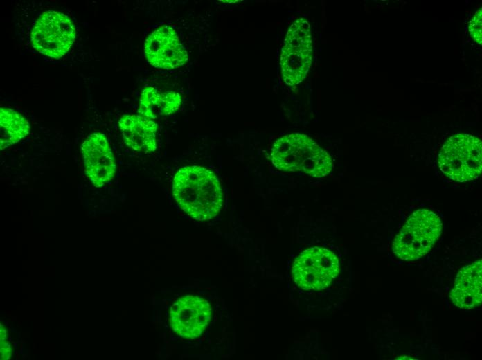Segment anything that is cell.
I'll return each instance as SVG.
<instances>
[{
	"mask_svg": "<svg viewBox=\"0 0 482 360\" xmlns=\"http://www.w3.org/2000/svg\"><path fill=\"white\" fill-rule=\"evenodd\" d=\"M172 194L179 206L198 221L215 217L223 204V193L216 175L202 166H186L175 174Z\"/></svg>",
	"mask_w": 482,
	"mask_h": 360,
	"instance_id": "obj_1",
	"label": "cell"
},
{
	"mask_svg": "<svg viewBox=\"0 0 482 360\" xmlns=\"http://www.w3.org/2000/svg\"><path fill=\"white\" fill-rule=\"evenodd\" d=\"M270 156L279 170L301 171L316 178L328 175L333 166L329 154L310 136L301 133L285 135L276 140Z\"/></svg>",
	"mask_w": 482,
	"mask_h": 360,
	"instance_id": "obj_2",
	"label": "cell"
},
{
	"mask_svg": "<svg viewBox=\"0 0 482 360\" xmlns=\"http://www.w3.org/2000/svg\"><path fill=\"white\" fill-rule=\"evenodd\" d=\"M443 229L440 217L433 211H414L393 240L392 250L400 259L418 260L432 249Z\"/></svg>",
	"mask_w": 482,
	"mask_h": 360,
	"instance_id": "obj_3",
	"label": "cell"
},
{
	"mask_svg": "<svg viewBox=\"0 0 482 360\" xmlns=\"http://www.w3.org/2000/svg\"><path fill=\"white\" fill-rule=\"evenodd\" d=\"M482 145L479 138L456 134L448 138L438 154V163L449 179L463 182L474 179L481 172Z\"/></svg>",
	"mask_w": 482,
	"mask_h": 360,
	"instance_id": "obj_4",
	"label": "cell"
},
{
	"mask_svg": "<svg viewBox=\"0 0 482 360\" xmlns=\"http://www.w3.org/2000/svg\"><path fill=\"white\" fill-rule=\"evenodd\" d=\"M313 59L311 26L298 18L289 28L282 48L280 65L282 78L288 86L301 83L306 77Z\"/></svg>",
	"mask_w": 482,
	"mask_h": 360,
	"instance_id": "obj_5",
	"label": "cell"
},
{
	"mask_svg": "<svg viewBox=\"0 0 482 360\" xmlns=\"http://www.w3.org/2000/svg\"><path fill=\"white\" fill-rule=\"evenodd\" d=\"M292 276L304 290L319 291L329 287L339 273V261L331 251L314 246L304 250L294 260Z\"/></svg>",
	"mask_w": 482,
	"mask_h": 360,
	"instance_id": "obj_6",
	"label": "cell"
},
{
	"mask_svg": "<svg viewBox=\"0 0 482 360\" xmlns=\"http://www.w3.org/2000/svg\"><path fill=\"white\" fill-rule=\"evenodd\" d=\"M75 39V29L64 14L48 10L35 22L31 32V43L39 53L60 58L70 49Z\"/></svg>",
	"mask_w": 482,
	"mask_h": 360,
	"instance_id": "obj_7",
	"label": "cell"
},
{
	"mask_svg": "<svg viewBox=\"0 0 482 360\" xmlns=\"http://www.w3.org/2000/svg\"><path fill=\"white\" fill-rule=\"evenodd\" d=\"M212 317V309L204 298L188 295L178 298L171 306L169 322L172 330L186 339L199 337Z\"/></svg>",
	"mask_w": 482,
	"mask_h": 360,
	"instance_id": "obj_8",
	"label": "cell"
},
{
	"mask_svg": "<svg viewBox=\"0 0 482 360\" xmlns=\"http://www.w3.org/2000/svg\"><path fill=\"white\" fill-rule=\"evenodd\" d=\"M144 54L152 66L166 70L179 68L188 60L177 33L168 26H161L148 35L144 43Z\"/></svg>",
	"mask_w": 482,
	"mask_h": 360,
	"instance_id": "obj_9",
	"label": "cell"
},
{
	"mask_svg": "<svg viewBox=\"0 0 482 360\" xmlns=\"http://www.w3.org/2000/svg\"><path fill=\"white\" fill-rule=\"evenodd\" d=\"M84 171L96 187H101L112 179L116 173V161L105 134H89L81 145Z\"/></svg>",
	"mask_w": 482,
	"mask_h": 360,
	"instance_id": "obj_10",
	"label": "cell"
},
{
	"mask_svg": "<svg viewBox=\"0 0 482 360\" xmlns=\"http://www.w3.org/2000/svg\"><path fill=\"white\" fill-rule=\"evenodd\" d=\"M449 298L456 306L463 309H472L481 303V260L461 269L456 277Z\"/></svg>",
	"mask_w": 482,
	"mask_h": 360,
	"instance_id": "obj_11",
	"label": "cell"
},
{
	"mask_svg": "<svg viewBox=\"0 0 482 360\" xmlns=\"http://www.w3.org/2000/svg\"><path fill=\"white\" fill-rule=\"evenodd\" d=\"M118 127L125 143L130 148L144 153L157 149L158 125L154 120L139 115H123L118 121Z\"/></svg>",
	"mask_w": 482,
	"mask_h": 360,
	"instance_id": "obj_12",
	"label": "cell"
},
{
	"mask_svg": "<svg viewBox=\"0 0 482 360\" xmlns=\"http://www.w3.org/2000/svg\"><path fill=\"white\" fill-rule=\"evenodd\" d=\"M181 102L180 95L175 91L159 92L153 87H145L141 93L138 114L153 120L175 112Z\"/></svg>",
	"mask_w": 482,
	"mask_h": 360,
	"instance_id": "obj_13",
	"label": "cell"
},
{
	"mask_svg": "<svg viewBox=\"0 0 482 360\" xmlns=\"http://www.w3.org/2000/svg\"><path fill=\"white\" fill-rule=\"evenodd\" d=\"M29 131V123L24 116L10 108L0 109L1 150L20 141Z\"/></svg>",
	"mask_w": 482,
	"mask_h": 360,
	"instance_id": "obj_14",
	"label": "cell"
},
{
	"mask_svg": "<svg viewBox=\"0 0 482 360\" xmlns=\"http://www.w3.org/2000/svg\"><path fill=\"white\" fill-rule=\"evenodd\" d=\"M482 9L480 8L474 14L469 24V32L472 39L479 44H482L481 34Z\"/></svg>",
	"mask_w": 482,
	"mask_h": 360,
	"instance_id": "obj_15",
	"label": "cell"
},
{
	"mask_svg": "<svg viewBox=\"0 0 482 360\" xmlns=\"http://www.w3.org/2000/svg\"><path fill=\"white\" fill-rule=\"evenodd\" d=\"M1 341H4L8 337V331L3 327H1Z\"/></svg>",
	"mask_w": 482,
	"mask_h": 360,
	"instance_id": "obj_16",
	"label": "cell"
}]
</instances>
